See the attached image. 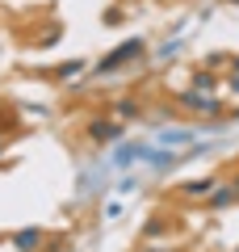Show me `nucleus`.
Listing matches in <instances>:
<instances>
[{
  "mask_svg": "<svg viewBox=\"0 0 239 252\" xmlns=\"http://www.w3.org/2000/svg\"><path fill=\"white\" fill-rule=\"evenodd\" d=\"M80 72H84V63L71 59V63H63V67H59V80H71V76H80Z\"/></svg>",
  "mask_w": 239,
  "mask_h": 252,
  "instance_id": "nucleus-9",
  "label": "nucleus"
},
{
  "mask_svg": "<svg viewBox=\"0 0 239 252\" xmlns=\"http://www.w3.org/2000/svg\"><path fill=\"white\" fill-rule=\"evenodd\" d=\"M193 89L202 93V89H214V76L210 72H197V80H193Z\"/></svg>",
  "mask_w": 239,
  "mask_h": 252,
  "instance_id": "nucleus-10",
  "label": "nucleus"
},
{
  "mask_svg": "<svg viewBox=\"0 0 239 252\" xmlns=\"http://www.w3.org/2000/svg\"><path fill=\"white\" fill-rule=\"evenodd\" d=\"M143 51H147V46H143V38H126L122 46H114V51L97 63V72H101V76H105V72H118V67H126V63H130L134 55H143Z\"/></svg>",
  "mask_w": 239,
  "mask_h": 252,
  "instance_id": "nucleus-1",
  "label": "nucleus"
},
{
  "mask_svg": "<svg viewBox=\"0 0 239 252\" xmlns=\"http://www.w3.org/2000/svg\"><path fill=\"white\" fill-rule=\"evenodd\" d=\"M180 193H185V198H210L214 181H189V185H180Z\"/></svg>",
  "mask_w": 239,
  "mask_h": 252,
  "instance_id": "nucleus-6",
  "label": "nucleus"
},
{
  "mask_svg": "<svg viewBox=\"0 0 239 252\" xmlns=\"http://www.w3.org/2000/svg\"><path fill=\"white\" fill-rule=\"evenodd\" d=\"M206 202H210V210H227V206H235V202H239V181H227V185H218Z\"/></svg>",
  "mask_w": 239,
  "mask_h": 252,
  "instance_id": "nucleus-4",
  "label": "nucleus"
},
{
  "mask_svg": "<svg viewBox=\"0 0 239 252\" xmlns=\"http://www.w3.org/2000/svg\"><path fill=\"white\" fill-rule=\"evenodd\" d=\"M177 105L193 109V114H218V109H222V101H218V97H210V93L185 89V93H177Z\"/></svg>",
  "mask_w": 239,
  "mask_h": 252,
  "instance_id": "nucleus-2",
  "label": "nucleus"
},
{
  "mask_svg": "<svg viewBox=\"0 0 239 252\" xmlns=\"http://www.w3.org/2000/svg\"><path fill=\"white\" fill-rule=\"evenodd\" d=\"M189 139H193L189 130H164V135H159V143H164V147H172V143H189Z\"/></svg>",
  "mask_w": 239,
  "mask_h": 252,
  "instance_id": "nucleus-8",
  "label": "nucleus"
},
{
  "mask_svg": "<svg viewBox=\"0 0 239 252\" xmlns=\"http://www.w3.org/2000/svg\"><path fill=\"white\" fill-rule=\"evenodd\" d=\"M172 55H177V42H168V46H159V51H155V59H159V63H168Z\"/></svg>",
  "mask_w": 239,
  "mask_h": 252,
  "instance_id": "nucleus-11",
  "label": "nucleus"
},
{
  "mask_svg": "<svg viewBox=\"0 0 239 252\" xmlns=\"http://www.w3.org/2000/svg\"><path fill=\"white\" fill-rule=\"evenodd\" d=\"M134 156H147V147H139V143H130V147H122V152H118V168H126V164H134Z\"/></svg>",
  "mask_w": 239,
  "mask_h": 252,
  "instance_id": "nucleus-7",
  "label": "nucleus"
},
{
  "mask_svg": "<svg viewBox=\"0 0 239 252\" xmlns=\"http://www.w3.org/2000/svg\"><path fill=\"white\" fill-rule=\"evenodd\" d=\"M13 244H17V252H34L38 244H42V231H38V227H26V231L13 235Z\"/></svg>",
  "mask_w": 239,
  "mask_h": 252,
  "instance_id": "nucleus-5",
  "label": "nucleus"
},
{
  "mask_svg": "<svg viewBox=\"0 0 239 252\" xmlns=\"http://www.w3.org/2000/svg\"><path fill=\"white\" fill-rule=\"evenodd\" d=\"M227 89H231V93L239 97V76H231V84H227Z\"/></svg>",
  "mask_w": 239,
  "mask_h": 252,
  "instance_id": "nucleus-12",
  "label": "nucleus"
},
{
  "mask_svg": "<svg viewBox=\"0 0 239 252\" xmlns=\"http://www.w3.org/2000/svg\"><path fill=\"white\" fill-rule=\"evenodd\" d=\"M89 139H92V143H118V139H122V126L97 118V122H89Z\"/></svg>",
  "mask_w": 239,
  "mask_h": 252,
  "instance_id": "nucleus-3",
  "label": "nucleus"
},
{
  "mask_svg": "<svg viewBox=\"0 0 239 252\" xmlns=\"http://www.w3.org/2000/svg\"><path fill=\"white\" fill-rule=\"evenodd\" d=\"M231 4H239V0H231Z\"/></svg>",
  "mask_w": 239,
  "mask_h": 252,
  "instance_id": "nucleus-13",
  "label": "nucleus"
}]
</instances>
